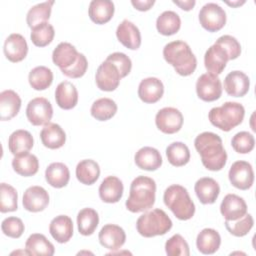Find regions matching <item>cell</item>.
Instances as JSON below:
<instances>
[{
    "label": "cell",
    "mask_w": 256,
    "mask_h": 256,
    "mask_svg": "<svg viewBox=\"0 0 256 256\" xmlns=\"http://www.w3.org/2000/svg\"><path fill=\"white\" fill-rule=\"evenodd\" d=\"M134 161L138 168L142 170L155 171L162 165V156L156 148L145 146L136 152Z\"/></svg>",
    "instance_id": "obj_23"
},
{
    "label": "cell",
    "mask_w": 256,
    "mask_h": 256,
    "mask_svg": "<svg viewBox=\"0 0 256 256\" xmlns=\"http://www.w3.org/2000/svg\"><path fill=\"white\" fill-rule=\"evenodd\" d=\"M22 203L27 211L40 212L48 206L49 194L41 186H31L25 190Z\"/></svg>",
    "instance_id": "obj_15"
},
{
    "label": "cell",
    "mask_w": 256,
    "mask_h": 256,
    "mask_svg": "<svg viewBox=\"0 0 256 256\" xmlns=\"http://www.w3.org/2000/svg\"><path fill=\"white\" fill-rule=\"evenodd\" d=\"M194 146L206 169L220 171L226 165L227 153L219 135L208 131L202 132L195 138Z\"/></svg>",
    "instance_id": "obj_1"
},
{
    "label": "cell",
    "mask_w": 256,
    "mask_h": 256,
    "mask_svg": "<svg viewBox=\"0 0 256 256\" xmlns=\"http://www.w3.org/2000/svg\"><path fill=\"white\" fill-rule=\"evenodd\" d=\"M220 234L212 228H204L196 238V246L199 252L205 255L214 254L220 247Z\"/></svg>",
    "instance_id": "obj_30"
},
{
    "label": "cell",
    "mask_w": 256,
    "mask_h": 256,
    "mask_svg": "<svg viewBox=\"0 0 256 256\" xmlns=\"http://www.w3.org/2000/svg\"><path fill=\"white\" fill-rule=\"evenodd\" d=\"M164 94V85L156 77H148L141 80L138 86V96L144 102L153 104L159 101Z\"/></svg>",
    "instance_id": "obj_20"
},
{
    "label": "cell",
    "mask_w": 256,
    "mask_h": 256,
    "mask_svg": "<svg viewBox=\"0 0 256 256\" xmlns=\"http://www.w3.org/2000/svg\"><path fill=\"white\" fill-rule=\"evenodd\" d=\"M225 3L226 4H228L229 6H232V7H238V6H240V5H242V4H244L245 3V1L243 0V1H232V2H229V1H225Z\"/></svg>",
    "instance_id": "obj_53"
},
{
    "label": "cell",
    "mask_w": 256,
    "mask_h": 256,
    "mask_svg": "<svg viewBox=\"0 0 256 256\" xmlns=\"http://www.w3.org/2000/svg\"><path fill=\"white\" fill-rule=\"evenodd\" d=\"M25 250L29 255L52 256L55 253L54 245L40 233H34L28 237L25 243Z\"/></svg>",
    "instance_id": "obj_33"
},
{
    "label": "cell",
    "mask_w": 256,
    "mask_h": 256,
    "mask_svg": "<svg viewBox=\"0 0 256 256\" xmlns=\"http://www.w3.org/2000/svg\"><path fill=\"white\" fill-rule=\"evenodd\" d=\"M116 36L119 42L130 50H137L141 45V33L138 27L127 19L118 25Z\"/></svg>",
    "instance_id": "obj_19"
},
{
    "label": "cell",
    "mask_w": 256,
    "mask_h": 256,
    "mask_svg": "<svg viewBox=\"0 0 256 256\" xmlns=\"http://www.w3.org/2000/svg\"><path fill=\"white\" fill-rule=\"evenodd\" d=\"M172 220L162 209H153L142 214L136 221L137 232L146 238L164 235L172 228Z\"/></svg>",
    "instance_id": "obj_6"
},
{
    "label": "cell",
    "mask_w": 256,
    "mask_h": 256,
    "mask_svg": "<svg viewBox=\"0 0 256 256\" xmlns=\"http://www.w3.org/2000/svg\"><path fill=\"white\" fill-rule=\"evenodd\" d=\"M254 225V220L251 214H245L243 217L234 220L228 221L225 220V227L230 234L236 237H243L252 229Z\"/></svg>",
    "instance_id": "obj_44"
},
{
    "label": "cell",
    "mask_w": 256,
    "mask_h": 256,
    "mask_svg": "<svg viewBox=\"0 0 256 256\" xmlns=\"http://www.w3.org/2000/svg\"><path fill=\"white\" fill-rule=\"evenodd\" d=\"M1 230L4 235L11 238H19L22 236L25 226L23 221L15 216L5 218L1 223Z\"/></svg>",
    "instance_id": "obj_47"
},
{
    "label": "cell",
    "mask_w": 256,
    "mask_h": 256,
    "mask_svg": "<svg viewBox=\"0 0 256 256\" xmlns=\"http://www.w3.org/2000/svg\"><path fill=\"white\" fill-rule=\"evenodd\" d=\"M42 144L49 149H59L66 142V134L60 125L49 122L40 132Z\"/></svg>",
    "instance_id": "obj_27"
},
{
    "label": "cell",
    "mask_w": 256,
    "mask_h": 256,
    "mask_svg": "<svg viewBox=\"0 0 256 256\" xmlns=\"http://www.w3.org/2000/svg\"><path fill=\"white\" fill-rule=\"evenodd\" d=\"M49 232L58 243H66L73 236V222L67 215H59L53 218L49 224Z\"/></svg>",
    "instance_id": "obj_22"
},
{
    "label": "cell",
    "mask_w": 256,
    "mask_h": 256,
    "mask_svg": "<svg viewBox=\"0 0 256 256\" xmlns=\"http://www.w3.org/2000/svg\"><path fill=\"white\" fill-rule=\"evenodd\" d=\"M199 22L208 32H217L226 24V12L216 3H207L199 11Z\"/></svg>",
    "instance_id": "obj_7"
},
{
    "label": "cell",
    "mask_w": 256,
    "mask_h": 256,
    "mask_svg": "<svg viewBox=\"0 0 256 256\" xmlns=\"http://www.w3.org/2000/svg\"><path fill=\"white\" fill-rule=\"evenodd\" d=\"M28 81L33 89L45 90L53 82V72L46 66H37L29 72Z\"/></svg>",
    "instance_id": "obj_38"
},
{
    "label": "cell",
    "mask_w": 256,
    "mask_h": 256,
    "mask_svg": "<svg viewBox=\"0 0 256 256\" xmlns=\"http://www.w3.org/2000/svg\"><path fill=\"white\" fill-rule=\"evenodd\" d=\"M55 100L57 105L64 110L74 108L78 102V91L75 85L70 81L59 83L55 90Z\"/></svg>",
    "instance_id": "obj_29"
},
{
    "label": "cell",
    "mask_w": 256,
    "mask_h": 256,
    "mask_svg": "<svg viewBox=\"0 0 256 256\" xmlns=\"http://www.w3.org/2000/svg\"><path fill=\"white\" fill-rule=\"evenodd\" d=\"M165 251L168 256H189L190 250L186 240L180 234H174L165 243Z\"/></svg>",
    "instance_id": "obj_45"
},
{
    "label": "cell",
    "mask_w": 256,
    "mask_h": 256,
    "mask_svg": "<svg viewBox=\"0 0 256 256\" xmlns=\"http://www.w3.org/2000/svg\"><path fill=\"white\" fill-rule=\"evenodd\" d=\"M120 79L121 76L117 67L107 60L99 65L95 74L96 85L102 91H114L119 86Z\"/></svg>",
    "instance_id": "obj_12"
},
{
    "label": "cell",
    "mask_w": 256,
    "mask_h": 256,
    "mask_svg": "<svg viewBox=\"0 0 256 256\" xmlns=\"http://www.w3.org/2000/svg\"><path fill=\"white\" fill-rule=\"evenodd\" d=\"M18 194L16 189L7 184L1 183L0 184V211L1 213L13 212L16 211L18 208L17 204Z\"/></svg>",
    "instance_id": "obj_43"
},
{
    "label": "cell",
    "mask_w": 256,
    "mask_h": 256,
    "mask_svg": "<svg viewBox=\"0 0 256 256\" xmlns=\"http://www.w3.org/2000/svg\"><path fill=\"white\" fill-rule=\"evenodd\" d=\"M215 44L219 45L226 51L229 60H234L241 54V45L239 41L231 35H223L219 37Z\"/></svg>",
    "instance_id": "obj_48"
},
{
    "label": "cell",
    "mask_w": 256,
    "mask_h": 256,
    "mask_svg": "<svg viewBox=\"0 0 256 256\" xmlns=\"http://www.w3.org/2000/svg\"><path fill=\"white\" fill-rule=\"evenodd\" d=\"M79 54L80 53L72 44L68 42H61L53 50L52 61L60 68V70H65L77 61Z\"/></svg>",
    "instance_id": "obj_25"
},
{
    "label": "cell",
    "mask_w": 256,
    "mask_h": 256,
    "mask_svg": "<svg viewBox=\"0 0 256 256\" xmlns=\"http://www.w3.org/2000/svg\"><path fill=\"white\" fill-rule=\"evenodd\" d=\"M163 201L179 220H189L194 216L195 204L190 198L187 189L181 185L173 184L166 188Z\"/></svg>",
    "instance_id": "obj_4"
},
{
    "label": "cell",
    "mask_w": 256,
    "mask_h": 256,
    "mask_svg": "<svg viewBox=\"0 0 256 256\" xmlns=\"http://www.w3.org/2000/svg\"><path fill=\"white\" fill-rule=\"evenodd\" d=\"M220 212L225 220L234 221L247 213V204L242 197L236 194H227L220 204Z\"/></svg>",
    "instance_id": "obj_16"
},
{
    "label": "cell",
    "mask_w": 256,
    "mask_h": 256,
    "mask_svg": "<svg viewBox=\"0 0 256 256\" xmlns=\"http://www.w3.org/2000/svg\"><path fill=\"white\" fill-rule=\"evenodd\" d=\"M100 176V167L92 159L81 160L76 166V177L78 181L85 185L94 184Z\"/></svg>",
    "instance_id": "obj_35"
},
{
    "label": "cell",
    "mask_w": 256,
    "mask_h": 256,
    "mask_svg": "<svg viewBox=\"0 0 256 256\" xmlns=\"http://www.w3.org/2000/svg\"><path fill=\"white\" fill-rule=\"evenodd\" d=\"M53 4L54 1H46L32 6L27 12L26 16V22L28 26L32 29L43 22H47L50 18Z\"/></svg>",
    "instance_id": "obj_40"
},
{
    "label": "cell",
    "mask_w": 256,
    "mask_h": 256,
    "mask_svg": "<svg viewBox=\"0 0 256 256\" xmlns=\"http://www.w3.org/2000/svg\"><path fill=\"white\" fill-rule=\"evenodd\" d=\"M87 68H88V61H87L85 55L80 53L77 61L68 69L61 70V72L69 78L76 79V78L82 77L86 73Z\"/></svg>",
    "instance_id": "obj_50"
},
{
    "label": "cell",
    "mask_w": 256,
    "mask_h": 256,
    "mask_svg": "<svg viewBox=\"0 0 256 256\" xmlns=\"http://www.w3.org/2000/svg\"><path fill=\"white\" fill-rule=\"evenodd\" d=\"M232 148L240 154H247L254 149L255 146V139L254 136L247 132L241 131L236 133L231 140Z\"/></svg>",
    "instance_id": "obj_46"
},
{
    "label": "cell",
    "mask_w": 256,
    "mask_h": 256,
    "mask_svg": "<svg viewBox=\"0 0 256 256\" xmlns=\"http://www.w3.org/2000/svg\"><path fill=\"white\" fill-rule=\"evenodd\" d=\"M181 27V19L179 15L171 10L162 12L156 20L157 31L164 36L176 34Z\"/></svg>",
    "instance_id": "obj_36"
},
{
    "label": "cell",
    "mask_w": 256,
    "mask_h": 256,
    "mask_svg": "<svg viewBox=\"0 0 256 256\" xmlns=\"http://www.w3.org/2000/svg\"><path fill=\"white\" fill-rule=\"evenodd\" d=\"M173 3L176 4L177 6H179L182 10H185V11H190L191 9H193V7L196 4L195 0H186V1L173 0Z\"/></svg>",
    "instance_id": "obj_52"
},
{
    "label": "cell",
    "mask_w": 256,
    "mask_h": 256,
    "mask_svg": "<svg viewBox=\"0 0 256 256\" xmlns=\"http://www.w3.org/2000/svg\"><path fill=\"white\" fill-rule=\"evenodd\" d=\"M250 79L242 71L234 70L227 74L224 79V89L232 97H242L249 91Z\"/></svg>",
    "instance_id": "obj_17"
},
{
    "label": "cell",
    "mask_w": 256,
    "mask_h": 256,
    "mask_svg": "<svg viewBox=\"0 0 256 256\" xmlns=\"http://www.w3.org/2000/svg\"><path fill=\"white\" fill-rule=\"evenodd\" d=\"M131 4L134 6L135 9L139 11H148L154 4V0H132Z\"/></svg>",
    "instance_id": "obj_51"
},
{
    "label": "cell",
    "mask_w": 256,
    "mask_h": 256,
    "mask_svg": "<svg viewBox=\"0 0 256 256\" xmlns=\"http://www.w3.org/2000/svg\"><path fill=\"white\" fill-rule=\"evenodd\" d=\"M45 179L54 188L65 187L70 180L69 168L62 162H53L45 170Z\"/></svg>",
    "instance_id": "obj_32"
},
{
    "label": "cell",
    "mask_w": 256,
    "mask_h": 256,
    "mask_svg": "<svg viewBox=\"0 0 256 256\" xmlns=\"http://www.w3.org/2000/svg\"><path fill=\"white\" fill-rule=\"evenodd\" d=\"M99 224V216L93 208H83L77 214L78 231L83 236H89L94 233Z\"/></svg>",
    "instance_id": "obj_37"
},
{
    "label": "cell",
    "mask_w": 256,
    "mask_h": 256,
    "mask_svg": "<svg viewBox=\"0 0 256 256\" xmlns=\"http://www.w3.org/2000/svg\"><path fill=\"white\" fill-rule=\"evenodd\" d=\"M228 178L235 188L248 190L252 187L254 182V171L252 165L243 160L234 162L229 169Z\"/></svg>",
    "instance_id": "obj_10"
},
{
    "label": "cell",
    "mask_w": 256,
    "mask_h": 256,
    "mask_svg": "<svg viewBox=\"0 0 256 256\" xmlns=\"http://www.w3.org/2000/svg\"><path fill=\"white\" fill-rule=\"evenodd\" d=\"M156 183L147 176H137L130 185L129 197L125 206L132 213L143 212L153 207L155 203Z\"/></svg>",
    "instance_id": "obj_2"
},
{
    "label": "cell",
    "mask_w": 256,
    "mask_h": 256,
    "mask_svg": "<svg viewBox=\"0 0 256 256\" xmlns=\"http://www.w3.org/2000/svg\"><path fill=\"white\" fill-rule=\"evenodd\" d=\"M106 60L113 63L117 67L121 78L126 77L131 71L132 62H131V59L125 53L114 52V53L110 54L106 58Z\"/></svg>",
    "instance_id": "obj_49"
},
{
    "label": "cell",
    "mask_w": 256,
    "mask_h": 256,
    "mask_svg": "<svg viewBox=\"0 0 256 256\" xmlns=\"http://www.w3.org/2000/svg\"><path fill=\"white\" fill-rule=\"evenodd\" d=\"M114 3L110 0H92L89 4V17L96 24H105L109 22L114 15Z\"/></svg>",
    "instance_id": "obj_28"
},
{
    "label": "cell",
    "mask_w": 256,
    "mask_h": 256,
    "mask_svg": "<svg viewBox=\"0 0 256 256\" xmlns=\"http://www.w3.org/2000/svg\"><path fill=\"white\" fill-rule=\"evenodd\" d=\"M3 51L5 57L9 61L17 63L25 59V57L27 56L28 44L26 42V39L21 34L12 33L6 38Z\"/></svg>",
    "instance_id": "obj_14"
},
{
    "label": "cell",
    "mask_w": 256,
    "mask_h": 256,
    "mask_svg": "<svg viewBox=\"0 0 256 256\" xmlns=\"http://www.w3.org/2000/svg\"><path fill=\"white\" fill-rule=\"evenodd\" d=\"M99 197L105 203H117L123 195L122 181L116 176H107L99 186Z\"/></svg>",
    "instance_id": "obj_21"
},
{
    "label": "cell",
    "mask_w": 256,
    "mask_h": 256,
    "mask_svg": "<svg viewBox=\"0 0 256 256\" xmlns=\"http://www.w3.org/2000/svg\"><path fill=\"white\" fill-rule=\"evenodd\" d=\"M194 190L196 196L202 204H213L217 200L220 187L219 184L210 177H203L196 181Z\"/></svg>",
    "instance_id": "obj_24"
},
{
    "label": "cell",
    "mask_w": 256,
    "mask_h": 256,
    "mask_svg": "<svg viewBox=\"0 0 256 256\" xmlns=\"http://www.w3.org/2000/svg\"><path fill=\"white\" fill-rule=\"evenodd\" d=\"M90 112L96 120L107 121L116 114L117 104L110 98H99L93 102Z\"/></svg>",
    "instance_id": "obj_39"
},
{
    "label": "cell",
    "mask_w": 256,
    "mask_h": 256,
    "mask_svg": "<svg viewBox=\"0 0 256 256\" xmlns=\"http://www.w3.org/2000/svg\"><path fill=\"white\" fill-rule=\"evenodd\" d=\"M196 93L205 102L218 100L222 95V84L219 77L208 72L202 74L196 82Z\"/></svg>",
    "instance_id": "obj_9"
},
{
    "label": "cell",
    "mask_w": 256,
    "mask_h": 256,
    "mask_svg": "<svg viewBox=\"0 0 256 256\" xmlns=\"http://www.w3.org/2000/svg\"><path fill=\"white\" fill-rule=\"evenodd\" d=\"M166 156L171 165L181 167L189 162L190 150L183 142H173L167 146Z\"/></svg>",
    "instance_id": "obj_41"
},
{
    "label": "cell",
    "mask_w": 256,
    "mask_h": 256,
    "mask_svg": "<svg viewBox=\"0 0 256 256\" xmlns=\"http://www.w3.org/2000/svg\"><path fill=\"white\" fill-rule=\"evenodd\" d=\"M245 116V109L238 102H225L219 107L212 108L208 113L210 123L222 131L228 132L240 125Z\"/></svg>",
    "instance_id": "obj_5"
},
{
    "label": "cell",
    "mask_w": 256,
    "mask_h": 256,
    "mask_svg": "<svg viewBox=\"0 0 256 256\" xmlns=\"http://www.w3.org/2000/svg\"><path fill=\"white\" fill-rule=\"evenodd\" d=\"M33 144L34 140L31 133L23 129H19L12 132L8 139L9 151L14 156L28 153L32 149Z\"/></svg>",
    "instance_id": "obj_31"
},
{
    "label": "cell",
    "mask_w": 256,
    "mask_h": 256,
    "mask_svg": "<svg viewBox=\"0 0 256 256\" xmlns=\"http://www.w3.org/2000/svg\"><path fill=\"white\" fill-rule=\"evenodd\" d=\"M21 108V98L13 90H4L0 93V119L8 121L14 118Z\"/></svg>",
    "instance_id": "obj_26"
},
{
    "label": "cell",
    "mask_w": 256,
    "mask_h": 256,
    "mask_svg": "<svg viewBox=\"0 0 256 256\" xmlns=\"http://www.w3.org/2000/svg\"><path fill=\"white\" fill-rule=\"evenodd\" d=\"M13 170L24 177L33 176L38 172L39 161L38 158L30 153L16 155L12 160Z\"/></svg>",
    "instance_id": "obj_34"
},
{
    "label": "cell",
    "mask_w": 256,
    "mask_h": 256,
    "mask_svg": "<svg viewBox=\"0 0 256 256\" xmlns=\"http://www.w3.org/2000/svg\"><path fill=\"white\" fill-rule=\"evenodd\" d=\"M163 57L181 76L191 75L197 67V59L190 46L181 40L166 44L163 48Z\"/></svg>",
    "instance_id": "obj_3"
},
{
    "label": "cell",
    "mask_w": 256,
    "mask_h": 256,
    "mask_svg": "<svg viewBox=\"0 0 256 256\" xmlns=\"http://www.w3.org/2000/svg\"><path fill=\"white\" fill-rule=\"evenodd\" d=\"M155 124L161 132L165 134H174L182 128L183 115L174 107H164L157 112L155 116Z\"/></svg>",
    "instance_id": "obj_11"
},
{
    "label": "cell",
    "mask_w": 256,
    "mask_h": 256,
    "mask_svg": "<svg viewBox=\"0 0 256 256\" xmlns=\"http://www.w3.org/2000/svg\"><path fill=\"white\" fill-rule=\"evenodd\" d=\"M54 36V27L48 22H43L31 29L30 39L35 46L45 47L52 42Z\"/></svg>",
    "instance_id": "obj_42"
},
{
    "label": "cell",
    "mask_w": 256,
    "mask_h": 256,
    "mask_svg": "<svg viewBox=\"0 0 256 256\" xmlns=\"http://www.w3.org/2000/svg\"><path fill=\"white\" fill-rule=\"evenodd\" d=\"M229 61L226 51L217 44H213L208 48L204 55V65L208 73L219 75L223 72Z\"/></svg>",
    "instance_id": "obj_18"
},
{
    "label": "cell",
    "mask_w": 256,
    "mask_h": 256,
    "mask_svg": "<svg viewBox=\"0 0 256 256\" xmlns=\"http://www.w3.org/2000/svg\"><path fill=\"white\" fill-rule=\"evenodd\" d=\"M26 116L28 121L34 126L46 125L53 116L52 105L44 97L33 98L27 104Z\"/></svg>",
    "instance_id": "obj_8"
},
{
    "label": "cell",
    "mask_w": 256,
    "mask_h": 256,
    "mask_svg": "<svg viewBox=\"0 0 256 256\" xmlns=\"http://www.w3.org/2000/svg\"><path fill=\"white\" fill-rule=\"evenodd\" d=\"M100 244L111 251L119 250L126 241V234L123 228L115 224L104 225L98 235Z\"/></svg>",
    "instance_id": "obj_13"
}]
</instances>
